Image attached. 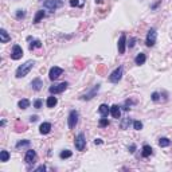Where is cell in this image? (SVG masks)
Listing matches in <instances>:
<instances>
[{"label":"cell","mask_w":172,"mask_h":172,"mask_svg":"<svg viewBox=\"0 0 172 172\" xmlns=\"http://www.w3.org/2000/svg\"><path fill=\"white\" fill-rule=\"evenodd\" d=\"M34 65H35L34 61H27V62H24L23 65H20V66L16 69V74H15L16 78H23V77H26V75L30 73V70L34 67Z\"/></svg>","instance_id":"obj_1"},{"label":"cell","mask_w":172,"mask_h":172,"mask_svg":"<svg viewBox=\"0 0 172 172\" xmlns=\"http://www.w3.org/2000/svg\"><path fill=\"white\" fill-rule=\"evenodd\" d=\"M156 38H157V32L155 28H151L147 34V39H145V44L148 47H152L155 46V43H156Z\"/></svg>","instance_id":"obj_2"},{"label":"cell","mask_w":172,"mask_h":172,"mask_svg":"<svg viewBox=\"0 0 172 172\" xmlns=\"http://www.w3.org/2000/svg\"><path fill=\"white\" fill-rule=\"evenodd\" d=\"M78 117L79 114L77 110H70V113H69V118H67V122H69V128L73 129L77 126L78 124Z\"/></svg>","instance_id":"obj_3"},{"label":"cell","mask_w":172,"mask_h":172,"mask_svg":"<svg viewBox=\"0 0 172 172\" xmlns=\"http://www.w3.org/2000/svg\"><path fill=\"white\" fill-rule=\"evenodd\" d=\"M67 86H69V83H67V82L57 83V85L50 86V89H48V91H50L51 94H58V93H62V91H65V90H66Z\"/></svg>","instance_id":"obj_4"},{"label":"cell","mask_w":172,"mask_h":172,"mask_svg":"<svg viewBox=\"0 0 172 172\" xmlns=\"http://www.w3.org/2000/svg\"><path fill=\"white\" fill-rule=\"evenodd\" d=\"M74 144H75V148L78 149V151H83L86 148V139L83 136V133H79L78 136L75 137Z\"/></svg>","instance_id":"obj_5"},{"label":"cell","mask_w":172,"mask_h":172,"mask_svg":"<svg viewBox=\"0 0 172 172\" xmlns=\"http://www.w3.org/2000/svg\"><path fill=\"white\" fill-rule=\"evenodd\" d=\"M122 67L120 66V67H117V69H116V70L113 71V73H112V74L109 75V81L112 83H117L118 81H120V79L122 78Z\"/></svg>","instance_id":"obj_6"},{"label":"cell","mask_w":172,"mask_h":172,"mask_svg":"<svg viewBox=\"0 0 172 172\" xmlns=\"http://www.w3.org/2000/svg\"><path fill=\"white\" fill-rule=\"evenodd\" d=\"M43 7L46 8V10H48V11L54 12L58 7H61V3H59L58 0H46V1L43 3Z\"/></svg>","instance_id":"obj_7"},{"label":"cell","mask_w":172,"mask_h":172,"mask_svg":"<svg viewBox=\"0 0 172 172\" xmlns=\"http://www.w3.org/2000/svg\"><path fill=\"white\" fill-rule=\"evenodd\" d=\"M62 74H63V69H61V67H58V66H54V67H51L50 69L48 78H50L51 81H55L59 75H62Z\"/></svg>","instance_id":"obj_8"},{"label":"cell","mask_w":172,"mask_h":172,"mask_svg":"<svg viewBox=\"0 0 172 172\" xmlns=\"http://www.w3.org/2000/svg\"><path fill=\"white\" fill-rule=\"evenodd\" d=\"M23 57V50H22V47L19 44H15V46L12 47V53H11V58L14 61H18Z\"/></svg>","instance_id":"obj_9"},{"label":"cell","mask_w":172,"mask_h":172,"mask_svg":"<svg viewBox=\"0 0 172 172\" xmlns=\"http://www.w3.org/2000/svg\"><path fill=\"white\" fill-rule=\"evenodd\" d=\"M100 87H101V85H100V83H97V85L94 86L93 89L90 90L89 93L83 94V96H82V97H81V98H82V100H86V101H89V100H91V98H93L94 96H96V94L98 93V90H100Z\"/></svg>","instance_id":"obj_10"},{"label":"cell","mask_w":172,"mask_h":172,"mask_svg":"<svg viewBox=\"0 0 172 172\" xmlns=\"http://www.w3.org/2000/svg\"><path fill=\"white\" fill-rule=\"evenodd\" d=\"M125 46H126V36H125V34H121L120 39H118V43H117L118 53H120V54H124V53H125Z\"/></svg>","instance_id":"obj_11"},{"label":"cell","mask_w":172,"mask_h":172,"mask_svg":"<svg viewBox=\"0 0 172 172\" xmlns=\"http://www.w3.org/2000/svg\"><path fill=\"white\" fill-rule=\"evenodd\" d=\"M36 157V152L34 151V149H28L27 153H26V156H24V161L27 163V164H31L32 161L35 160Z\"/></svg>","instance_id":"obj_12"},{"label":"cell","mask_w":172,"mask_h":172,"mask_svg":"<svg viewBox=\"0 0 172 172\" xmlns=\"http://www.w3.org/2000/svg\"><path fill=\"white\" fill-rule=\"evenodd\" d=\"M98 113L101 114L102 117H108V114L110 113V108L106 104H102V105H100V108H98Z\"/></svg>","instance_id":"obj_13"},{"label":"cell","mask_w":172,"mask_h":172,"mask_svg":"<svg viewBox=\"0 0 172 172\" xmlns=\"http://www.w3.org/2000/svg\"><path fill=\"white\" fill-rule=\"evenodd\" d=\"M50 130H51V124L50 122H43V124H40L39 132L42 133V134H48Z\"/></svg>","instance_id":"obj_14"},{"label":"cell","mask_w":172,"mask_h":172,"mask_svg":"<svg viewBox=\"0 0 172 172\" xmlns=\"http://www.w3.org/2000/svg\"><path fill=\"white\" fill-rule=\"evenodd\" d=\"M31 86H32V89L35 90V91H39V90L42 89V86H43L42 79H40V78L32 79V81H31Z\"/></svg>","instance_id":"obj_15"},{"label":"cell","mask_w":172,"mask_h":172,"mask_svg":"<svg viewBox=\"0 0 172 172\" xmlns=\"http://www.w3.org/2000/svg\"><path fill=\"white\" fill-rule=\"evenodd\" d=\"M11 40V36L8 35V32L4 30V28H1L0 30V42L1 43H7Z\"/></svg>","instance_id":"obj_16"},{"label":"cell","mask_w":172,"mask_h":172,"mask_svg":"<svg viewBox=\"0 0 172 172\" xmlns=\"http://www.w3.org/2000/svg\"><path fill=\"white\" fill-rule=\"evenodd\" d=\"M145 61H147V57H145L144 53H140V54H137L136 58H134V63H136V65H139V66H140V65H144Z\"/></svg>","instance_id":"obj_17"},{"label":"cell","mask_w":172,"mask_h":172,"mask_svg":"<svg viewBox=\"0 0 172 172\" xmlns=\"http://www.w3.org/2000/svg\"><path fill=\"white\" fill-rule=\"evenodd\" d=\"M110 114H112L114 118H120V116H121L120 106H118V105H113V106H112V108H110Z\"/></svg>","instance_id":"obj_18"},{"label":"cell","mask_w":172,"mask_h":172,"mask_svg":"<svg viewBox=\"0 0 172 172\" xmlns=\"http://www.w3.org/2000/svg\"><path fill=\"white\" fill-rule=\"evenodd\" d=\"M47 108H54L57 104H58V100H57V97H54V96H51V97L47 98Z\"/></svg>","instance_id":"obj_19"},{"label":"cell","mask_w":172,"mask_h":172,"mask_svg":"<svg viewBox=\"0 0 172 172\" xmlns=\"http://www.w3.org/2000/svg\"><path fill=\"white\" fill-rule=\"evenodd\" d=\"M152 151L153 149L149 147V145H144L143 147V152H141V155H143V157H148L152 155Z\"/></svg>","instance_id":"obj_20"},{"label":"cell","mask_w":172,"mask_h":172,"mask_svg":"<svg viewBox=\"0 0 172 172\" xmlns=\"http://www.w3.org/2000/svg\"><path fill=\"white\" fill-rule=\"evenodd\" d=\"M46 16V14H44V11L43 10H40V11H38L36 12V15H35V18H34V23H39L40 20L43 19Z\"/></svg>","instance_id":"obj_21"},{"label":"cell","mask_w":172,"mask_h":172,"mask_svg":"<svg viewBox=\"0 0 172 172\" xmlns=\"http://www.w3.org/2000/svg\"><path fill=\"white\" fill-rule=\"evenodd\" d=\"M18 106H19L20 109H27L28 106H30V101H28L27 98H23V100H20L18 102Z\"/></svg>","instance_id":"obj_22"},{"label":"cell","mask_w":172,"mask_h":172,"mask_svg":"<svg viewBox=\"0 0 172 172\" xmlns=\"http://www.w3.org/2000/svg\"><path fill=\"white\" fill-rule=\"evenodd\" d=\"M159 145H160L161 148H164V147H168V145H171V141H169L167 137H161L160 140H159Z\"/></svg>","instance_id":"obj_23"},{"label":"cell","mask_w":172,"mask_h":172,"mask_svg":"<svg viewBox=\"0 0 172 172\" xmlns=\"http://www.w3.org/2000/svg\"><path fill=\"white\" fill-rule=\"evenodd\" d=\"M8 159H10V153H8V151H1V152H0V161L5 163V161H8Z\"/></svg>","instance_id":"obj_24"},{"label":"cell","mask_w":172,"mask_h":172,"mask_svg":"<svg viewBox=\"0 0 172 172\" xmlns=\"http://www.w3.org/2000/svg\"><path fill=\"white\" fill-rule=\"evenodd\" d=\"M71 151H69V149H65V151H62V152L59 153V157L61 159H69V157H71Z\"/></svg>","instance_id":"obj_25"},{"label":"cell","mask_w":172,"mask_h":172,"mask_svg":"<svg viewBox=\"0 0 172 172\" xmlns=\"http://www.w3.org/2000/svg\"><path fill=\"white\" fill-rule=\"evenodd\" d=\"M39 47H42V43H40V40H34V42L30 44V50H34V48H39Z\"/></svg>","instance_id":"obj_26"},{"label":"cell","mask_w":172,"mask_h":172,"mask_svg":"<svg viewBox=\"0 0 172 172\" xmlns=\"http://www.w3.org/2000/svg\"><path fill=\"white\" fill-rule=\"evenodd\" d=\"M30 145V140H22L16 144V148H23V147H28Z\"/></svg>","instance_id":"obj_27"},{"label":"cell","mask_w":172,"mask_h":172,"mask_svg":"<svg viewBox=\"0 0 172 172\" xmlns=\"http://www.w3.org/2000/svg\"><path fill=\"white\" fill-rule=\"evenodd\" d=\"M98 125L101 126V128H105V126L109 125V121H108V118L106 117H102L101 120H100V122H98Z\"/></svg>","instance_id":"obj_28"},{"label":"cell","mask_w":172,"mask_h":172,"mask_svg":"<svg viewBox=\"0 0 172 172\" xmlns=\"http://www.w3.org/2000/svg\"><path fill=\"white\" fill-rule=\"evenodd\" d=\"M133 128L136 130H141L143 129V122L141 121H133Z\"/></svg>","instance_id":"obj_29"},{"label":"cell","mask_w":172,"mask_h":172,"mask_svg":"<svg viewBox=\"0 0 172 172\" xmlns=\"http://www.w3.org/2000/svg\"><path fill=\"white\" fill-rule=\"evenodd\" d=\"M24 16H26V12H24L23 10H18V11H16V18H18V19H22Z\"/></svg>","instance_id":"obj_30"},{"label":"cell","mask_w":172,"mask_h":172,"mask_svg":"<svg viewBox=\"0 0 172 172\" xmlns=\"http://www.w3.org/2000/svg\"><path fill=\"white\" fill-rule=\"evenodd\" d=\"M42 100H39V98H38V100H35V101H34V106H35L36 109H39V108H42Z\"/></svg>","instance_id":"obj_31"},{"label":"cell","mask_w":172,"mask_h":172,"mask_svg":"<svg viewBox=\"0 0 172 172\" xmlns=\"http://www.w3.org/2000/svg\"><path fill=\"white\" fill-rule=\"evenodd\" d=\"M128 124H130V120H129V118H125V120L122 121V124H121V128L126 129V125H128Z\"/></svg>","instance_id":"obj_32"},{"label":"cell","mask_w":172,"mask_h":172,"mask_svg":"<svg viewBox=\"0 0 172 172\" xmlns=\"http://www.w3.org/2000/svg\"><path fill=\"white\" fill-rule=\"evenodd\" d=\"M70 5L71 7H78V5H81V4H79L78 0H70Z\"/></svg>","instance_id":"obj_33"},{"label":"cell","mask_w":172,"mask_h":172,"mask_svg":"<svg viewBox=\"0 0 172 172\" xmlns=\"http://www.w3.org/2000/svg\"><path fill=\"white\" fill-rule=\"evenodd\" d=\"M151 97H152V100H153L155 102L160 100V98H159V93H156V91H155V93H152V96H151Z\"/></svg>","instance_id":"obj_34"},{"label":"cell","mask_w":172,"mask_h":172,"mask_svg":"<svg viewBox=\"0 0 172 172\" xmlns=\"http://www.w3.org/2000/svg\"><path fill=\"white\" fill-rule=\"evenodd\" d=\"M35 171L36 172H40V171H46V165H39V167H38V168H35Z\"/></svg>","instance_id":"obj_35"},{"label":"cell","mask_w":172,"mask_h":172,"mask_svg":"<svg viewBox=\"0 0 172 172\" xmlns=\"http://www.w3.org/2000/svg\"><path fill=\"white\" fill-rule=\"evenodd\" d=\"M134 149H136V145H134V144H132V145H130V147H129V152H130V153H133V152H134Z\"/></svg>","instance_id":"obj_36"},{"label":"cell","mask_w":172,"mask_h":172,"mask_svg":"<svg viewBox=\"0 0 172 172\" xmlns=\"http://www.w3.org/2000/svg\"><path fill=\"white\" fill-rule=\"evenodd\" d=\"M36 120H38V116H35V114H34V116H31V117H30V121H31V122H35Z\"/></svg>","instance_id":"obj_37"},{"label":"cell","mask_w":172,"mask_h":172,"mask_svg":"<svg viewBox=\"0 0 172 172\" xmlns=\"http://www.w3.org/2000/svg\"><path fill=\"white\" fill-rule=\"evenodd\" d=\"M94 144H96V145H101L102 140H101V139H96V140H94Z\"/></svg>","instance_id":"obj_38"},{"label":"cell","mask_w":172,"mask_h":172,"mask_svg":"<svg viewBox=\"0 0 172 172\" xmlns=\"http://www.w3.org/2000/svg\"><path fill=\"white\" fill-rule=\"evenodd\" d=\"M134 42H136V39L133 38V39H130V43H129V47H133L134 46Z\"/></svg>","instance_id":"obj_39"},{"label":"cell","mask_w":172,"mask_h":172,"mask_svg":"<svg viewBox=\"0 0 172 172\" xmlns=\"http://www.w3.org/2000/svg\"><path fill=\"white\" fill-rule=\"evenodd\" d=\"M102 1H104V0H96V3H98V4H101Z\"/></svg>","instance_id":"obj_40"}]
</instances>
